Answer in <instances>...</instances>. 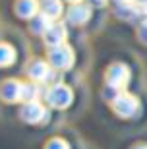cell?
Instances as JSON below:
<instances>
[{"label": "cell", "mask_w": 147, "mask_h": 149, "mask_svg": "<svg viewBox=\"0 0 147 149\" xmlns=\"http://www.w3.org/2000/svg\"><path fill=\"white\" fill-rule=\"evenodd\" d=\"M110 105H112V111L116 112L122 118H130L137 112L139 109V101L134 97V95L126 93V91H116V95L110 99Z\"/></svg>", "instance_id": "6da1fadb"}, {"label": "cell", "mask_w": 147, "mask_h": 149, "mask_svg": "<svg viewBox=\"0 0 147 149\" xmlns=\"http://www.w3.org/2000/svg\"><path fill=\"white\" fill-rule=\"evenodd\" d=\"M45 99H47V103L50 107H54V109H66L74 101V93H72V89L68 85H64V83H54V85L49 87Z\"/></svg>", "instance_id": "7a4b0ae2"}, {"label": "cell", "mask_w": 147, "mask_h": 149, "mask_svg": "<svg viewBox=\"0 0 147 149\" xmlns=\"http://www.w3.org/2000/svg\"><path fill=\"white\" fill-rule=\"evenodd\" d=\"M130 83V68L122 64V62H116L107 70V85L114 91H124V87Z\"/></svg>", "instance_id": "3957f363"}, {"label": "cell", "mask_w": 147, "mask_h": 149, "mask_svg": "<svg viewBox=\"0 0 147 149\" xmlns=\"http://www.w3.org/2000/svg\"><path fill=\"white\" fill-rule=\"evenodd\" d=\"M49 64L56 70H68L74 64V50L70 45H58L49 50Z\"/></svg>", "instance_id": "277c9868"}, {"label": "cell", "mask_w": 147, "mask_h": 149, "mask_svg": "<svg viewBox=\"0 0 147 149\" xmlns=\"http://www.w3.org/2000/svg\"><path fill=\"white\" fill-rule=\"evenodd\" d=\"M20 118L27 124H39L47 118V109L39 101H29L20 109Z\"/></svg>", "instance_id": "5b68a950"}, {"label": "cell", "mask_w": 147, "mask_h": 149, "mask_svg": "<svg viewBox=\"0 0 147 149\" xmlns=\"http://www.w3.org/2000/svg\"><path fill=\"white\" fill-rule=\"evenodd\" d=\"M66 17H68V22L72 25H83V23H87V19L91 17V6L89 4H72L66 12Z\"/></svg>", "instance_id": "8992f818"}, {"label": "cell", "mask_w": 147, "mask_h": 149, "mask_svg": "<svg viewBox=\"0 0 147 149\" xmlns=\"http://www.w3.org/2000/svg\"><path fill=\"white\" fill-rule=\"evenodd\" d=\"M66 37H68V29H66L64 23H60V22H54L49 27V31L43 35L45 43L49 45L50 49H52V47H58V45H64Z\"/></svg>", "instance_id": "52a82bcc"}, {"label": "cell", "mask_w": 147, "mask_h": 149, "mask_svg": "<svg viewBox=\"0 0 147 149\" xmlns=\"http://www.w3.org/2000/svg\"><path fill=\"white\" fill-rule=\"evenodd\" d=\"M22 89L23 83L16 81V79H6L0 85V97L6 103H17V101H22Z\"/></svg>", "instance_id": "ba28073f"}, {"label": "cell", "mask_w": 147, "mask_h": 149, "mask_svg": "<svg viewBox=\"0 0 147 149\" xmlns=\"http://www.w3.org/2000/svg\"><path fill=\"white\" fill-rule=\"evenodd\" d=\"M39 6L37 0H16V14L22 19H33L35 16H39Z\"/></svg>", "instance_id": "9c48e42d"}, {"label": "cell", "mask_w": 147, "mask_h": 149, "mask_svg": "<svg viewBox=\"0 0 147 149\" xmlns=\"http://www.w3.org/2000/svg\"><path fill=\"white\" fill-rule=\"evenodd\" d=\"M27 74H29V77H31V79H35V81H45V79L50 76L49 62L41 60V58L33 60L31 64H29V68H27Z\"/></svg>", "instance_id": "30bf717a"}, {"label": "cell", "mask_w": 147, "mask_h": 149, "mask_svg": "<svg viewBox=\"0 0 147 149\" xmlns=\"http://www.w3.org/2000/svg\"><path fill=\"white\" fill-rule=\"evenodd\" d=\"M62 12H64V6H62V0H43L41 2V14L56 22L60 16H62Z\"/></svg>", "instance_id": "8fae6325"}, {"label": "cell", "mask_w": 147, "mask_h": 149, "mask_svg": "<svg viewBox=\"0 0 147 149\" xmlns=\"http://www.w3.org/2000/svg\"><path fill=\"white\" fill-rule=\"evenodd\" d=\"M116 16L124 22H134L139 17V10L136 8L134 2H120V4H116Z\"/></svg>", "instance_id": "7c38bea8"}, {"label": "cell", "mask_w": 147, "mask_h": 149, "mask_svg": "<svg viewBox=\"0 0 147 149\" xmlns=\"http://www.w3.org/2000/svg\"><path fill=\"white\" fill-rule=\"evenodd\" d=\"M52 19H49V17L45 16V14H39V16H35L31 19V25H29V29H31V33L35 35H45L47 31H49V27L52 25Z\"/></svg>", "instance_id": "4fadbf2b"}, {"label": "cell", "mask_w": 147, "mask_h": 149, "mask_svg": "<svg viewBox=\"0 0 147 149\" xmlns=\"http://www.w3.org/2000/svg\"><path fill=\"white\" fill-rule=\"evenodd\" d=\"M16 60V50L8 43H0V66H10Z\"/></svg>", "instance_id": "5bb4252c"}, {"label": "cell", "mask_w": 147, "mask_h": 149, "mask_svg": "<svg viewBox=\"0 0 147 149\" xmlns=\"http://www.w3.org/2000/svg\"><path fill=\"white\" fill-rule=\"evenodd\" d=\"M39 87L37 85H33V83H23V89H22V101L29 103V101H37L39 97Z\"/></svg>", "instance_id": "9a60e30c"}, {"label": "cell", "mask_w": 147, "mask_h": 149, "mask_svg": "<svg viewBox=\"0 0 147 149\" xmlns=\"http://www.w3.org/2000/svg\"><path fill=\"white\" fill-rule=\"evenodd\" d=\"M45 149H70V143L62 138H52L49 143L45 145Z\"/></svg>", "instance_id": "2e32d148"}, {"label": "cell", "mask_w": 147, "mask_h": 149, "mask_svg": "<svg viewBox=\"0 0 147 149\" xmlns=\"http://www.w3.org/2000/svg\"><path fill=\"white\" fill-rule=\"evenodd\" d=\"M137 39L141 41L143 45H147V19H143L137 27Z\"/></svg>", "instance_id": "e0dca14e"}, {"label": "cell", "mask_w": 147, "mask_h": 149, "mask_svg": "<svg viewBox=\"0 0 147 149\" xmlns=\"http://www.w3.org/2000/svg\"><path fill=\"white\" fill-rule=\"evenodd\" d=\"M134 4L139 10V14H147V0H134Z\"/></svg>", "instance_id": "ac0fdd59"}, {"label": "cell", "mask_w": 147, "mask_h": 149, "mask_svg": "<svg viewBox=\"0 0 147 149\" xmlns=\"http://www.w3.org/2000/svg\"><path fill=\"white\" fill-rule=\"evenodd\" d=\"M93 6H97V8H103V6H107V2L109 0H89Z\"/></svg>", "instance_id": "d6986e66"}, {"label": "cell", "mask_w": 147, "mask_h": 149, "mask_svg": "<svg viewBox=\"0 0 147 149\" xmlns=\"http://www.w3.org/2000/svg\"><path fill=\"white\" fill-rule=\"evenodd\" d=\"M66 2H70V4H79V2H83V0H66Z\"/></svg>", "instance_id": "ffe728a7"}, {"label": "cell", "mask_w": 147, "mask_h": 149, "mask_svg": "<svg viewBox=\"0 0 147 149\" xmlns=\"http://www.w3.org/2000/svg\"><path fill=\"white\" fill-rule=\"evenodd\" d=\"M132 149H147V145H136V147H132Z\"/></svg>", "instance_id": "44dd1931"}, {"label": "cell", "mask_w": 147, "mask_h": 149, "mask_svg": "<svg viewBox=\"0 0 147 149\" xmlns=\"http://www.w3.org/2000/svg\"><path fill=\"white\" fill-rule=\"evenodd\" d=\"M120 2H134V0H116V4H120Z\"/></svg>", "instance_id": "7402d4cb"}]
</instances>
